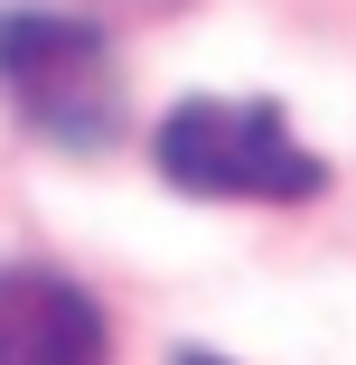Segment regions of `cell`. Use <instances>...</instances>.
Here are the masks:
<instances>
[{
    "mask_svg": "<svg viewBox=\"0 0 356 365\" xmlns=\"http://www.w3.org/2000/svg\"><path fill=\"white\" fill-rule=\"evenodd\" d=\"M169 365H225V356H206V346H178V356H169Z\"/></svg>",
    "mask_w": 356,
    "mask_h": 365,
    "instance_id": "277c9868",
    "label": "cell"
},
{
    "mask_svg": "<svg viewBox=\"0 0 356 365\" xmlns=\"http://www.w3.org/2000/svg\"><path fill=\"white\" fill-rule=\"evenodd\" d=\"M151 160L178 197H216V206H310L328 187V160L300 150L281 103H216V94H188Z\"/></svg>",
    "mask_w": 356,
    "mask_h": 365,
    "instance_id": "6da1fadb",
    "label": "cell"
},
{
    "mask_svg": "<svg viewBox=\"0 0 356 365\" xmlns=\"http://www.w3.org/2000/svg\"><path fill=\"white\" fill-rule=\"evenodd\" d=\"M113 10H169V0H113Z\"/></svg>",
    "mask_w": 356,
    "mask_h": 365,
    "instance_id": "5b68a950",
    "label": "cell"
},
{
    "mask_svg": "<svg viewBox=\"0 0 356 365\" xmlns=\"http://www.w3.org/2000/svg\"><path fill=\"white\" fill-rule=\"evenodd\" d=\"M0 85L47 150H113L122 140V66L94 19L0 10Z\"/></svg>",
    "mask_w": 356,
    "mask_h": 365,
    "instance_id": "7a4b0ae2",
    "label": "cell"
},
{
    "mask_svg": "<svg viewBox=\"0 0 356 365\" xmlns=\"http://www.w3.org/2000/svg\"><path fill=\"white\" fill-rule=\"evenodd\" d=\"M0 365H113L94 290L66 272H10L0 281Z\"/></svg>",
    "mask_w": 356,
    "mask_h": 365,
    "instance_id": "3957f363",
    "label": "cell"
}]
</instances>
